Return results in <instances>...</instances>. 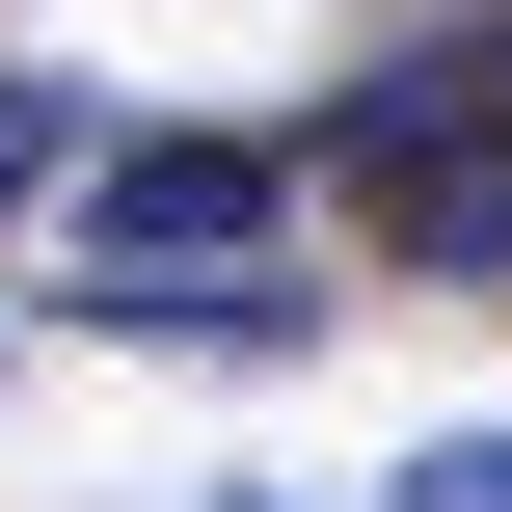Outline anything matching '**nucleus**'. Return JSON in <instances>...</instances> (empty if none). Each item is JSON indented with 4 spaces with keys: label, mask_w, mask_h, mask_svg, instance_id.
<instances>
[{
    "label": "nucleus",
    "mask_w": 512,
    "mask_h": 512,
    "mask_svg": "<svg viewBox=\"0 0 512 512\" xmlns=\"http://www.w3.org/2000/svg\"><path fill=\"white\" fill-rule=\"evenodd\" d=\"M243 243H297V135H162V108H108L81 189H54V270H243Z\"/></svg>",
    "instance_id": "obj_1"
},
{
    "label": "nucleus",
    "mask_w": 512,
    "mask_h": 512,
    "mask_svg": "<svg viewBox=\"0 0 512 512\" xmlns=\"http://www.w3.org/2000/svg\"><path fill=\"white\" fill-rule=\"evenodd\" d=\"M54 324H108V351H216V378H270V351H324V270H54Z\"/></svg>",
    "instance_id": "obj_2"
},
{
    "label": "nucleus",
    "mask_w": 512,
    "mask_h": 512,
    "mask_svg": "<svg viewBox=\"0 0 512 512\" xmlns=\"http://www.w3.org/2000/svg\"><path fill=\"white\" fill-rule=\"evenodd\" d=\"M81 135H108V108H81V81H54V54H0V243H27V216H54V189H81Z\"/></svg>",
    "instance_id": "obj_3"
},
{
    "label": "nucleus",
    "mask_w": 512,
    "mask_h": 512,
    "mask_svg": "<svg viewBox=\"0 0 512 512\" xmlns=\"http://www.w3.org/2000/svg\"><path fill=\"white\" fill-rule=\"evenodd\" d=\"M405 512H512V432H432V459H405Z\"/></svg>",
    "instance_id": "obj_4"
},
{
    "label": "nucleus",
    "mask_w": 512,
    "mask_h": 512,
    "mask_svg": "<svg viewBox=\"0 0 512 512\" xmlns=\"http://www.w3.org/2000/svg\"><path fill=\"white\" fill-rule=\"evenodd\" d=\"M216 512H297V486H216Z\"/></svg>",
    "instance_id": "obj_5"
}]
</instances>
